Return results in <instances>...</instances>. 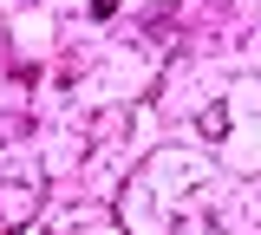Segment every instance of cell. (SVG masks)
<instances>
[{
	"label": "cell",
	"mask_w": 261,
	"mask_h": 235,
	"mask_svg": "<svg viewBox=\"0 0 261 235\" xmlns=\"http://www.w3.org/2000/svg\"><path fill=\"white\" fill-rule=\"evenodd\" d=\"M118 7H124V0H92V13H98V20H111Z\"/></svg>",
	"instance_id": "obj_1"
}]
</instances>
